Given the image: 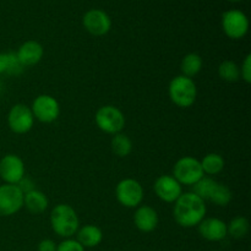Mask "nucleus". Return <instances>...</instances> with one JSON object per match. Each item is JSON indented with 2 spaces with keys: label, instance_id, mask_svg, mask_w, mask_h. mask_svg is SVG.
<instances>
[{
  "label": "nucleus",
  "instance_id": "32",
  "mask_svg": "<svg viewBox=\"0 0 251 251\" xmlns=\"http://www.w3.org/2000/svg\"><path fill=\"white\" fill-rule=\"evenodd\" d=\"M229 1H232V2H238V1H242V0H229Z\"/></svg>",
  "mask_w": 251,
  "mask_h": 251
},
{
  "label": "nucleus",
  "instance_id": "20",
  "mask_svg": "<svg viewBox=\"0 0 251 251\" xmlns=\"http://www.w3.org/2000/svg\"><path fill=\"white\" fill-rule=\"evenodd\" d=\"M200 163L203 174H208V176L220 174L225 168V159L218 153H207L201 159Z\"/></svg>",
  "mask_w": 251,
  "mask_h": 251
},
{
  "label": "nucleus",
  "instance_id": "23",
  "mask_svg": "<svg viewBox=\"0 0 251 251\" xmlns=\"http://www.w3.org/2000/svg\"><path fill=\"white\" fill-rule=\"evenodd\" d=\"M218 76L227 82H237L240 78V68L232 60H225L218 66Z\"/></svg>",
  "mask_w": 251,
  "mask_h": 251
},
{
  "label": "nucleus",
  "instance_id": "8",
  "mask_svg": "<svg viewBox=\"0 0 251 251\" xmlns=\"http://www.w3.org/2000/svg\"><path fill=\"white\" fill-rule=\"evenodd\" d=\"M24 207V193L14 184L0 185V217H10Z\"/></svg>",
  "mask_w": 251,
  "mask_h": 251
},
{
  "label": "nucleus",
  "instance_id": "2",
  "mask_svg": "<svg viewBox=\"0 0 251 251\" xmlns=\"http://www.w3.org/2000/svg\"><path fill=\"white\" fill-rule=\"evenodd\" d=\"M50 226L55 234L61 238L74 237L80 228V220L70 205L59 203L50 212Z\"/></svg>",
  "mask_w": 251,
  "mask_h": 251
},
{
  "label": "nucleus",
  "instance_id": "18",
  "mask_svg": "<svg viewBox=\"0 0 251 251\" xmlns=\"http://www.w3.org/2000/svg\"><path fill=\"white\" fill-rule=\"evenodd\" d=\"M24 206L33 215H41L48 207V199L42 191L34 189L24 195Z\"/></svg>",
  "mask_w": 251,
  "mask_h": 251
},
{
  "label": "nucleus",
  "instance_id": "13",
  "mask_svg": "<svg viewBox=\"0 0 251 251\" xmlns=\"http://www.w3.org/2000/svg\"><path fill=\"white\" fill-rule=\"evenodd\" d=\"M154 193L157 198L168 203L176 202L183 194V188L173 176H161L154 181Z\"/></svg>",
  "mask_w": 251,
  "mask_h": 251
},
{
  "label": "nucleus",
  "instance_id": "6",
  "mask_svg": "<svg viewBox=\"0 0 251 251\" xmlns=\"http://www.w3.org/2000/svg\"><path fill=\"white\" fill-rule=\"evenodd\" d=\"M115 196H117L118 202L124 207H139L144 200V188L135 179H123L115 188Z\"/></svg>",
  "mask_w": 251,
  "mask_h": 251
},
{
  "label": "nucleus",
  "instance_id": "26",
  "mask_svg": "<svg viewBox=\"0 0 251 251\" xmlns=\"http://www.w3.org/2000/svg\"><path fill=\"white\" fill-rule=\"evenodd\" d=\"M24 69L25 66L20 63V60L16 56V53H7V68L5 74L17 76L24 71Z\"/></svg>",
  "mask_w": 251,
  "mask_h": 251
},
{
  "label": "nucleus",
  "instance_id": "12",
  "mask_svg": "<svg viewBox=\"0 0 251 251\" xmlns=\"http://www.w3.org/2000/svg\"><path fill=\"white\" fill-rule=\"evenodd\" d=\"M25 163L16 154H6L0 159V178L5 184L17 185L19 181L25 176Z\"/></svg>",
  "mask_w": 251,
  "mask_h": 251
},
{
  "label": "nucleus",
  "instance_id": "17",
  "mask_svg": "<svg viewBox=\"0 0 251 251\" xmlns=\"http://www.w3.org/2000/svg\"><path fill=\"white\" fill-rule=\"evenodd\" d=\"M76 240L83 248H95L100 244L103 240V232L100 227L95 225H86L82 228H78L76 233Z\"/></svg>",
  "mask_w": 251,
  "mask_h": 251
},
{
  "label": "nucleus",
  "instance_id": "22",
  "mask_svg": "<svg viewBox=\"0 0 251 251\" xmlns=\"http://www.w3.org/2000/svg\"><path fill=\"white\" fill-rule=\"evenodd\" d=\"M249 229V221L245 217L239 216V217L233 218L227 225V235H230L234 239H242V238L247 237Z\"/></svg>",
  "mask_w": 251,
  "mask_h": 251
},
{
  "label": "nucleus",
  "instance_id": "5",
  "mask_svg": "<svg viewBox=\"0 0 251 251\" xmlns=\"http://www.w3.org/2000/svg\"><path fill=\"white\" fill-rule=\"evenodd\" d=\"M95 122L98 129L105 134L115 135L122 132L125 126V117L119 108L114 105H103L96 112Z\"/></svg>",
  "mask_w": 251,
  "mask_h": 251
},
{
  "label": "nucleus",
  "instance_id": "4",
  "mask_svg": "<svg viewBox=\"0 0 251 251\" xmlns=\"http://www.w3.org/2000/svg\"><path fill=\"white\" fill-rule=\"evenodd\" d=\"M173 176L180 185L194 186L205 176L200 161L195 157L185 156L176 161L173 167Z\"/></svg>",
  "mask_w": 251,
  "mask_h": 251
},
{
  "label": "nucleus",
  "instance_id": "31",
  "mask_svg": "<svg viewBox=\"0 0 251 251\" xmlns=\"http://www.w3.org/2000/svg\"><path fill=\"white\" fill-rule=\"evenodd\" d=\"M7 53H0V75L6 73Z\"/></svg>",
  "mask_w": 251,
  "mask_h": 251
},
{
  "label": "nucleus",
  "instance_id": "16",
  "mask_svg": "<svg viewBox=\"0 0 251 251\" xmlns=\"http://www.w3.org/2000/svg\"><path fill=\"white\" fill-rule=\"evenodd\" d=\"M44 54V49L41 43L37 41H27L16 51V56L20 63L26 66H33L42 60Z\"/></svg>",
  "mask_w": 251,
  "mask_h": 251
},
{
  "label": "nucleus",
  "instance_id": "34",
  "mask_svg": "<svg viewBox=\"0 0 251 251\" xmlns=\"http://www.w3.org/2000/svg\"><path fill=\"white\" fill-rule=\"evenodd\" d=\"M213 251H217V250H213Z\"/></svg>",
  "mask_w": 251,
  "mask_h": 251
},
{
  "label": "nucleus",
  "instance_id": "30",
  "mask_svg": "<svg viewBox=\"0 0 251 251\" xmlns=\"http://www.w3.org/2000/svg\"><path fill=\"white\" fill-rule=\"evenodd\" d=\"M38 251H56V244L51 239H43L39 242Z\"/></svg>",
  "mask_w": 251,
  "mask_h": 251
},
{
  "label": "nucleus",
  "instance_id": "14",
  "mask_svg": "<svg viewBox=\"0 0 251 251\" xmlns=\"http://www.w3.org/2000/svg\"><path fill=\"white\" fill-rule=\"evenodd\" d=\"M199 233L208 242H221L227 237V223L220 218H203L198 225Z\"/></svg>",
  "mask_w": 251,
  "mask_h": 251
},
{
  "label": "nucleus",
  "instance_id": "28",
  "mask_svg": "<svg viewBox=\"0 0 251 251\" xmlns=\"http://www.w3.org/2000/svg\"><path fill=\"white\" fill-rule=\"evenodd\" d=\"M240 77L247 83L251 82V54H248L240 66Z\"/></svg>",
  "mask_w": 251,
  "mask_h": 251
},
{
  "label": "nucleus",
  "instance_id": "33",
  "mask_svg": "<svg viewBox=\"0 0 251 251\" xmlns=\"http://www.w3.org/2000/svg\"><path fill=\"white\" fill-rule=\"evenodd\" d=\"M0 90H1V83H0Z\"/></svg>",
  "mask_w": 251,
  "mask_h": 251
},
{
  "label": "nucleus",
  "instance_id": "10",
  "mask_svg": "<svg viewBox=\"0 0 251 251\" xmlns=\"http://www.w3.org/2000/svg\"><path fill=\"white\" fill-rule=\"evenodd\" d=\"M7 124L15 134L22 135L28 132L34 124V117L31 108L22 103L15 104L7 114Z\"/></svg>",
  "mask_w": 251,
  "mask_h": 251
},
{
  "label": "nucleus",
  "instance_id": "15",
  "mask_svg": "<svg viewBox=\"0 0 251 251\" xmlns=\"http://www.w3.org/2000/svg\"><path fill=\"white\" fill-rule=\"evenodd\" d=\"M159 222L157 211L147 205H140L134 213V223L142 233H151L157 228Z\"/></svg>",
  "mask_w": 251,
  "mask_h": 251
},
{
  "label": "nucleus",
  "instance_id": "3",
  "mask_svg": "<svg viewBox=\"0 0 251 251\" xmlns=\"http://www.w3.org/2000/svg\"><path fill=\"white\" fill-rule=\"evenodd\" d=\"M168 93L174 104L180 108H189L195 103L198 88L193 78L179 75L169 82Z\"/></svg>",
  "mask_w": 251,
  "mask_h": 251
},
{
  "label": "nucleus",
  "instance_id": "7",
  "mask_svg": "<svg viewBox=\"0 0 251 251\" xmlns=\"http://www.w3.org/2000/svg\"><path fill=\"white\" fill-rule=\"evenodd\" d=\"M222 28L228 38L242 39L249 31V20L240 10H228L222 15Z\"/></svg>",
  "mask_w": 251,
  "mask_h": 251
},
{
  "label": "nucleus",
  "instance_id": "24",
  "mask_svg": "<svg viewBox=\"0 0 251 251\" xmlns=\"http://www.w3.org/2000/svg\"><path fill=\"white\" fill-rule=\"evenodd\" d=\"M232 191L225 184L217 183L216 186L213 188L212 193H211L208 201H211L212 203H215L216 206H227L228 203L232 201Z\"/></svg>",
  "mask_w": 251,
  "mask_h": 251
},
{
  "label": "nucleus",
  "instance_id": "25",
  "mask_svg": "<svg viewBox=\"0 0 251 251\" xmlns=\"http://www.w3.org/2000/svg\"><path fill=\"white\" fill-rule=\"evenodd\" d=\"M216 184H217V181H216L215 179L206 178V176H203L202 179H200V180H199L198 183L193 186V193L196 194L199 198L202 199L203 201L208 200V198H210L211 193H212V190H213V188L216 186Z\"/></svg>",
  "mask_w": 251,
  "mask_h": 251
},
{
  "label": "nucleus",
  "instance_id": "21",
  "mask_svg": "<svg viewBox=\"0 0 251 251\" xmlns=\"http://www.w3.org/2000/svg\"><path fill=\"white\" fill-rule=\"evenodd\" d=\"M110 147H112V151L115 156L123 158V157H126L131 153L132 142L129 136L119 132V134L113 135L112 141H110Z\"/></svg>",
  "mask_w": 251,
  "mask_h": 251
},
{
  "label": "nucleus",
  "instance_id": "19",
  "mask_svg": "<svg viewBox=\"0 0 251 251\" xmlns=\"http://www.w3.org/2000/svg\"><path fill=\"white\" fill-rule=\"evenodd\" d=\"M202 69V58L198 53H189L181 60L180 70L184 76L193 78Z\"/></svg>",
  "mask_w": 251,
  "mask_h": 251
},
{
  "label": "nucleus",
  "instance_id": "1",
  "mask_svg": "<svg viewBox=\"0 0 251 251\" xmlns=\"http://www.w3.org/2000/svg\"><path fill=\"white\" fill-rule=\"evenodd\" d=\"M205 201L196 194L183 193L174 202L173 217L176 222L183 228L198 227L199 223L206 216Z\"/></svg>",
  "mask_w": 251,
  "mask_h": 251
},
{
  "label": "nucleus",
  "instance_id": "27",
  "mask_svg": "<svg viewBox=\"0 0 251 251\" xmlns=\"http://www.w3.org/2000/svg\"><path fill=\"white\" fill-rule=\"evenodd\" d=\"M56 251H85V248L76 239L68 238V239L63 240L60 244L56 245Z\"/></svg>",
  "mask_w": 251,
  "mask_h": 251
},
{
  "label": "nucleus",
  "instance_id": "29",
  "mask_svg": "<svg viewBox=\"0 0 251 251\" xmlns=\"http://www.w3.org/2000/svg\"><path fill=\"white\" fill-rule=\"evenodd\" d=\"M17 186H19L20 190L24 193V195H25V194L29 193V191H32V190H34V189H36V188H34L33 181H32L31 179L27 178V176H24V178H22L21 180L19 181Z\"/></svg>",
  "mask_w": 251,
  "mask_h": 251
},
{
  "label": "nucleus",
  "instance_id": "11",
  "mask_svg": "<svg viewBox=\"0 0 251 251\" xmlns=\"http://www.w3.org/2000/svg\"><path fill=\"white\" fill-rule=\"evenodd\" d=\"M82 25L86 31L92 36L100 37L107 34L112 28V20L103 10H88L82 19Z\"/></svg>",
  "mask_w": 251,
  "mask_h": 251
},
{
  "label": "nucleus",
  "instance_id": "9",
  "mask_svg": "<svg viewBox=\"0 0 251 251\" xmlns=\"http://www.w3.org/2000/svg\"><path fill=\"white\" fill-rule=\"evenodd\" d=\"M32 114L34 119L41 123H53L60 114V105L58 100L49 95H39L32 103Z\"/></svg>",
  "mask_w": 251,
  "mask_h": 251
}]
</instances>
